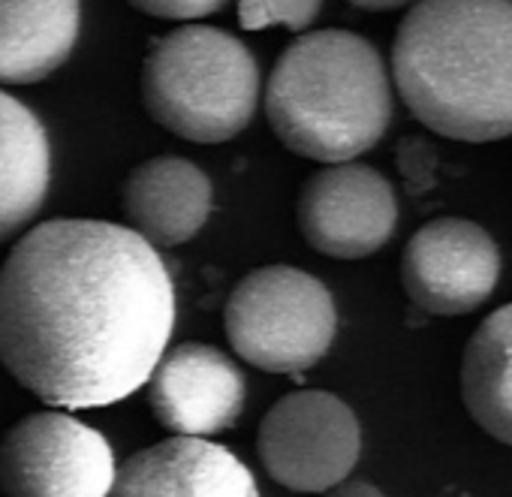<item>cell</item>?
<instances>
[{"instance_id":"obj_15","label":"cell","mask_w":512,"mask_h":497,"mask_svg":"<svg viewBox=\"0 0 512 497\" xmlns=\"http://www.w3.org/2000/svg\"><path fill=\"white\" fill-rule=\"evenodd\" d=\"M461 398L485 434L512 446V302L488 314L467 341Z\"/></svg>"},{"instance_id":"obj_21","label":"cell","mask_w":512,"mask_h":497,"mask_svg":"<svg viewBox=\"0 0 512 497\" xmlns=\"http://www.w3.org/2000/svg\"><path fill=\"white\" fill-rule=\"evenodd\" d=\"M446 497H470V494H464V491H452V494H446Z\"/></svg>"},{"instance_id":"obj_12","label":"cell","mask_w":512,"mask_h":497,"mask_svg":"<svg viewBox=\"0 0 512 497\" xmlns=\"http://www.w3.org/2000/svg\"><path fill=\"white\" fill-rule=\"evenodd\" d=\"M121 208L127 229L157 247L190 241L211 214V181L184 157H151L139 163L121 184Z\"/></svg>"},{"instance_id":"obj_1","label":"cell","mask_w":512,"mask_h":497,"mask_svg":"<svg viewBox=\"0 0 512 497\" xmlns=\"http://www.w3.org/2000/svg\"><path fill=\"white\" fill-rule=\"evenodd\" d=\"M175 329V287L121 223L46 220L0 266V365L49 407H109L142 389Z\"/></svg>"},{"instance_id":"obj_3","label":"cell","mask_w":512,"mask_h":497,"mask_svg":"<svg viewBox=\"0 0 512 497\" xmlns=\"http://www.w3.org/2000/svg\"><path fill=\"white\" fill-rule=\"evenodd\" d=\"M266 115L299 157L335 166L371 151L392 121V85L380 52L353 31L296 37L278 58Z\"/></svg>"},{"instance_id":"obj_11","label":"cell","mask_w":512,"mask_h":497,"mask_svg":"<svg viewBox=\"0 0 512 497\" xmlns=\"http://www.w3.org/2000/svg\"><path fill=\"white\" fill-rule=\"evenodd\" d=\"M106 497H260L247 464L226 446L166 437L133 452Z\"/></svg>"},{"instance_id":"obj_19","label":"cell","mask_w":512,"mask_h":497,"mask_svg":"<svg viewBox=\"0 0 512 497\" xmlns=\"http://www.w3.org/2000/svg\"><path fill=\"white\" fill-rule=\"evenodd\" d=\"M323 497H383V491L365 479H344L335 488L323 491Z\"/></svg>"},{"instance_id":"obj_14","label":"cell","mask_w":512,"mask_h":497,"mask_svg":"<svg viewBox=\"0 0 512 497\" xmlns=\"http://www.w3.org/2000/svg\"><path fill=\"white\" fill-rule=\"evenodd\" d=\"M52 181V145L40 118L0 91V244L43 208Z\"/></svg>"},{"instance_id":"obj_8","label":"cell","mask_w":512,"mask_h":497,"mask_svg":"<svg viewBox=\"0 0 512 497\" xmlns=\"http://www.w3.org/2000/svg\"><path fill=\"white\" fill-rule=\"evenodd\" d=\"M500 251L473 220L437 217L413 232L401 257L407 299L437 317L476 311L497 287Z\"/></svg>"},{"instance_id":"obj_9","label":"cell","mask_w":512,"mask_h":497,"mask_svg":"<svg viewBox=\"0 0 512 497\" xmlns=\"http://www.w3.org/2000/svg\"><path fill=\"white\" fill-rule=\"evenodd\" d=\"M296 220L302 238L317 254L362 260L392 238L398 199L377 169L365 163H335L305 181Z\"/></svg>"},{"instance_id":"obj_2","label":"cell","mask_w":512,"mask_h":497,"mask_svg":"<svg viewBox=\"0 0 512 497\" xmlns=\"http://www.w3.org/2000/svg\"><path fill=\"white\" fill-rule=\"evenodd\" d=\"M392 76L437 136H512V0H419L395 34Z\"/></svg>"},{"instance_id":"obj_5","label":"cell","mask_w":512,"mask_h":497,"mask_svg":"<svg viewBox=\"0 0 512 497\" xmlns=\"http://www.w3.org/2000/svg\"><path fill=\"white\" fill-rule=\"evenodd\" d=\"M238 359L272 374H302L332 347L338 311L314 275L293 266L256 269L235 284L223 311Z\"/></svg>"},{"instance_id":"obj_7","label":"cell","mask_w":512,"mask_h":497,"mask_svg":"<svg viewBox=\"0 0 512 497\" xmlns=\"http://www.w3.org/2000/svg\"><path fill=\"white\" fill-rule=\"evenodd\" d=\"M256 452L278 485L323 494L344 482L359 461V419L350 404L332 392H290L263 416Z\"/></svg>"},{"instance_id":"obj_16","label":"cell","mask_w":512,"mask_h":497,"mask_svg":"<svg viewBox=\"0 0 512 497\" xmlns=\"http://www.w3.org/2000/svg\"><path fill=\"white\" fill-rule=\"evenodd\" d=\"M323 0H238V25L244 31H263L284 25L290 31H305L317 19Z\"/></svg>"},{"instance_id":"obj_4","label":"cell","mask_w":512,"mask_h":497,"mask_svg":"<svg viewBox=\"0 0 512 497\" xmlns=\"http://www.w3.org/2000/svg\"><path fill=\"white\" fill-rule=\"evenodd\" d=\"M260 100V67L232 34L211 25H181L157 37L142 64L145 112L169 133L217 145L235 139Z\"/></svg>"},{"instance_id":"obj_13","label":"cell","mask_w":512,"mask_h":497,"mask_svg":"<svg viewBox=\"0 0 512 497\" xmlns=\"http://www.w3.org/2000/svg\"><path fill=\"white\" fill-rule=\"evenodd\" d=\"M79 0H0V85H34L76 49Z\"/></svg>"},{"instance_id":"obj_6","label":"cell","mask_w":512,"mask_h":497,"mask_svg":"<svg viewBox=\"0 0 512 497\" xmlns=\"http://www.w3.org/2000/svg\"><path fill=\"white\" fill-rule=\"evenodd\" d=\"M115 470L109 440L67 410L31 413L0 440L4 497H106Z\"/></svg>"},{"instance_id":"obj_10","label":"cell","mask_w":512,"mask_h":497,"mask_svg":"<svg viewBox=\"0 0 512 497\" xmlns=\"http://www.w3.org/2000/svg\"><path fill=\"white\" fill-rule=\"evenodd\" d=\"M148 407L172 437L208 440L235 425L247 383L238 365L208 344H178L148 377Z\"/></svg>"},{"instance_id":"obj_20","label":"cell","mask_w":512,"mask_h":497,"mask_svg":"<svg viewBox=\"0 0 512 497\" xmlns=\"http://www.w3.org/2000/svg\"><path fill=\"white\" fill-rule=\"evenodd\" d=\"M353 7H362V10H374V13H383V10H398L410 0H350Z\"/></svg>"},{"instance_id":"obj_17","label":"cell","mask_w":512,"mask_h":497,"mask_svg":"<svg viewBox=\"0 0 512 497\" xmlns=\"http://www.w3.org/2000/svg\"><path fill=\"white\" fill-rule=\"evenodd\" d=\"M127 4L145 16L154 19H169V22H187L193 25L196 19H205L217 13L226 0H127Z\"/></svg>"},{"instance_id":"obj_18","label":"cell","mask_w":512,"mask_h":497,"mask_svg":"<svg viewBox=\"0 0 512 497\" xmlns=\"http://www.w3.org/2000/svg\"><path fill=\"white\" fill-rule=\"evenodd\" d=\"M398 166L410 184V190H428L434 184V166H437V154L431 145H425V139H404L398 148Z\"/></svg>"}]
</instances>
